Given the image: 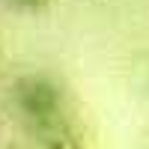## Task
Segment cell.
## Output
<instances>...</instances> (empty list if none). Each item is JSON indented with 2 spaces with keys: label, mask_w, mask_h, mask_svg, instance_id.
Returning <instances> with one entry per match:
<instances>
[{
  "label": "cell",
  "mask_w": 149,
  "mask_h": 149,
  "mask_svg": "<svg viewBox=\"0 0 149 149\" xmlns=\"http://www.w3.org/2000/svg\"><path fill=\"white\" fill-rule=\"evenodd\" d=\"M21 104L30 116H51L54 107H57V93L45 81H30V90H24Z\"/></svg>",
  "instance_id": "obj_1"
},
{
  "label": "cell",
  "mask_w": 149,
  "mask_h": 149,
  "mask_svg": "<svg viewBox=\"0 0 149 149\" xmlns=\"http://www.w3.org/2000/svg\"><path fill=\"white\" fill-rule=\"evenodd\" d=\"M45 149H84V146H81V140H78V137H69V134H66V137H57V140H51Z\"/></svg>",
  "instance_id": "obj_2"
},
{
  "label": "cell",
  "mask_w": 149,
  "mask_h": 149,
  "mask_svg": "<svg viewBox=\"0 0 149 149\" xmlns=\"http://www.w3.org/2000/svg\"><path fill=\"white\" fill-rule=\"evenodd\" d=\"M15 3H21V6H42V3H48V0H15Z\"/></svg>",
  "instance_id": "obj_3"
}]
</instances>
